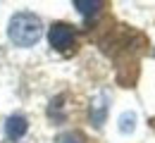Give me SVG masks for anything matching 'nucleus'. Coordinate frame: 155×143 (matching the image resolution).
Instances as JSON below:
<instances>
[{"mask_svg": "<svg viewBox=\"0 0 155 143\" xmlns=\"http://www.w3.org/2000/svg\"><path fill=\"white\" fill-rule=\"evenodd\" d=\"M7 34H10V41L19 48H29L34 43H38V38L43 36V24L34 12H17L10 26H7Z\"/></svg>", "mask_w": 155, "mask_h": 143, "instance_id": "f257e3e1", "label": "nucleus"}, {"mask_svg": "<svg viewBox=\"0 0 155 143\" xmlns=\"http://www.w3.org/2000/svg\"><path fill=\"white\" fill-rule=\"evenodd\" d=\"M48 41H50V45H53L55 50H60V53H69V50L74 48V43H77V34H74V29H72L69 24L58 21V24L50 26Z\"/></svg>", "mask_w": 155, "mask_h": 143, "instance_id": "f03ea898", "label": "nucleus"}, {"mask_svg": "<svg viewBox=\"0 0 155 143\" xmlns=\"http://www.w3.org/2000/svg\"><path fill=\"white\" fill-rule=\"evenodd\" d=\"M26 129H29V122H26V117H21V115H12V117H7V122H5V134H7L10 141H19L21 136L26 134Z\"/></svg>", "mask_w": 155, "mask_h": 143, "instance_id": "7ed1b4c3", "label": "nucleus"}, {"mask_svg": "<svg viewBox=\"0 0 155 143\" xmlns=\"http://www.w3.org/2000/svg\"><path fill=\"white\" fill-rule=\"evenodd\" d=\"M105 112H107V98L105 96H98L96 100L91 102V122L100 126V124L105 122Z\"/></svg>", "mask_w": 155, "mask_h": 143, "instance_id": "20e7f679", "label": "nucleus"}, {"mask_svg": "<svg viewBox=\"0 0 155 143\" xmlns=\"http://www.w3.org/2000/svg\"><path fill=\"white\" fill-rule=\"evenodd\" d=\"M74 7H77L84 17H91V15H96L98 10L103 7V2H100V0H74Z\"/></svg>", "mask_w": 155, "mask_h": 143, "instance_id": "39448f33", "label": "nucleus"}, {"mask_svg": "<svg viewBox=\"0 0 155 143\" xmlns=\"http://www.w3.org/2000/svg\"><path fill=\"white\" fill-rule=\"evenodd\" d=\"M134 122H136V115L134 112H124L122 119H119V131H134Z\"/></svg>", "mask_w": 155, "mask_h": 143, "instance_id": "423d86ee", "label": "nucleus"}, {"mask_svg": "<svg viewBox=\"0 0 155 143\" xmlns=\"http://www.w3.org/2000/svg\"><path fill=\"white\" fill-rule=\"evenodd\" d=\"M58 143H86V138L79 131H67V134L58 136Z\"/></svg>", "mask_w": 155, "mask_h": 143, "instance_id": "0eeeda50", "label": "nucleus"}]
</instances>
